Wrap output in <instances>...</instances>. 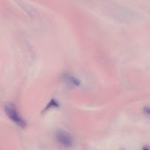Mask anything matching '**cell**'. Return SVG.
<instances>
[{"label":"cell","instance_id":"1","mask_svg":"<svg viewBox=\"0 0 150 150\" xmlns=\"http://www.w3.org/2000/svg\"><path fill=\"white\" fill-rule=\"evenodd\" d=\"M4 112L7 117L17 126L21 128H24L26 124L24 119H23L21 114L19 113L18 110L16 107V106L13 104H6L4 107Z\"/></svg>","mask_w":150,"mask_h":150},{"label":"cell","instance_id":"2","mask_svg":"<svg viewBox=\"0 0 150 150\" xmlns=\"http://www.w3.org/2000/svg\"><path fill=\"white\" fill-rule=\"evenodd\" d=\"M56 140L62 146L70 148L73 144V138L72 135L67 131L59 129L56 132Z\"/></svg>","mask_w":150,"mask_h":150},{"label":"cell","instance_id":"3","mask_svg":"<svg viewBox=\"0 0 150 150\" xmlns=\"http://www.w3.org/2000/svg\"><path fill=\"white\" fill-rule=\"evenodd\" d=\"M145 112L147 113H149V114H150V108H147L146 109V110H145Z\"/></svg>","mask_w":150,"mask_h":150},{"label":"cell","instance_id":"4","mask_svg":"<svg viewBox=\"0 0 150 150\" xmlns=\"http://www.w3.org/2000/svg\"><path fill=\"white\" fill-rule=\"evenodd\" d=\"M143 150H150V149L148 146H146V147H144Z\"/></svg>","mask_w":150,"mask_h":150},{"label":"cell","instance_id":"5","mask_svg":"<svg viewBox=\"0 0 150 150\" xmlns=\"http://www.w3.org/2000/svg\"><path fill=\"white\" fill-rule=\"evenodd\" d=\"M120 150H125V149H120Z\"/></svg>","mask_w":150,"mask_h":150}]
</instances>
